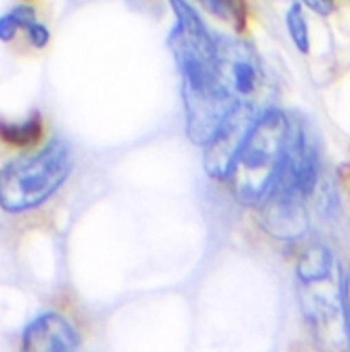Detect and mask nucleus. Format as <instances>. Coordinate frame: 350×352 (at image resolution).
Returning a JSON list of instances; mask_svg holds the SVG:
<instances>
[{
	"instance_id": "f8f14e48",
	"label": "nucleus",
	"mask_w": 350,
	"mask_h": 352,
	"mask_svg": "<svg viewBox=\"0 0 350 352\" xmlns=\"http://www.w3.org/2000/svg\"><path fill=\"white\" fill-rule=\"evenodd\" d=\"M25 32H28V36H30V43L34 45V47H39V49H43V47L49 43V38H51L49 30H47L45 23H41V21H32V23L25 28Z\"/></svg>"
},
{
	"instance_id": "ddd939ff",
	"label": "nucleus",
	"mask_w": 350,
	"mask_h": 352,
	"mask_svg": "<svg viewBox=\"0 0 350 352\" xmlns=\"http://www.w3.org/2000/svg\"><path fill=\"white\" fill-rule=\"evenodd\" d=\"M340 304L344 310V323H346V333L350 338V278L344 276L340 285Z\"/></svg>"
},
{
	"instance_id": "39448f33",
	"label": "nucleus",
	"mask_w": 350,
	"mask_h": 352,
	"mask_svg": "<svg viewBox=\"0 0 350 352\" xmlns=\"http://www.w3.org/2000/svg\"><path fill=\"white\" fill-rule=\"evenodd\" d=\"M217 70L224 85L241 102H247V98L256 95L264 80V70L258 55L241 41H217Z\"/></svg>"
},
{
	"instance_id": "f03ea898",
	"label": "nucleus",
	"mask_w": 350,
	"mask_h": 352,
	"mask_svg": "<svg viewBox=\"0 0 350 352\" xmlns=\"http://www.w3.org/2000/svg\"><path fill=\"white\" fill-rule=\"evenodd\" d=\"M72 171L70 146L55 138L43 150L19 156L0 171V207L7 213L36 209L63 186Z\"/></svg>"
},
{
	"instance_id": "7ed1b4c3",
	"label": "nucleus",
	"mask_w": 350,
	"mask_h": 352,
	"mask_svg": "<svg viewBox=\"0 0 350 352\" xmlns=\"http://www.w3.org/2000/svg\"><path fill=\"white\" fill-rule=\"evenodd\" d=\"M306 195L285 175L281 173L272 190L264 197L260 207L262 228L281 241H298L308 232V211Z\"/></svg>"
},
{
	"instance_id": "0eeeda50",
	"label": "nucleus",
	"mask_w": 350,
	"mask_h": 352,
	"mask_svg": "<svg viewBox=\"0 0 350 352\" xmlns=\"http://www.w3.org/2000/svg\"><path fill=\"white\" fill-rule=\"evenodd\" d=\"M296 274L302 285H319L331 278L333 274V253L325 245L308 247L298 260Z\"/></svg>"
},
{
	"instance_id": "1a4fd4ad",
	"label": "nucleus",
	"mask_w": 350,
	"mask_h": 352,
	"mask_svg": "<svg viewBox=\"0 0 350 352\" xmlns=\"http://www.w3.org/2000/svg\"><path fill=\"white\" fill-rule=\"evenodd\" d=\"M197 3L209 11L211 15H215L217 19H224L228 23H234L237 30L245 28V19H247V7L243 0H197Z\"/></svg>"
},
{
	"instance_id": "9d476101",
	"label": "nucleus",
	"mask_w": 350,
	"mask_h": 352,
	"mask_svg": "<svg viewBox=\"0 0 350 352\" xmlns=\"http://www.w3.org/2000/svg\"><path fill=\"white\" fill-rule=\"evenodd\" d=\"M32 21H36V13L28 5H19L15 9H11L9 13H5L0 17V41L3 43H11L17 32L21 28H28Z\"/></svg>"
},
{
	"instance_id": "20e7f679",
	"label": "nucleus",
	"mask_w": 350,
	"mask_h": 352,
	"mask_svg": "<svg viewBox=\"0 0 350 352\" xmlns=\"http://www.w3.org/2000/svg\"><path fill=\"white\" fill-rule=\"evenodd\" d=\"M260 114L262 112H258L256 106L247 102H239L232 108V112L221 122L213 140L205 146L203 163H205V171L209 173V177H215V179L228 177L234 158L239 150L243 148L251 126L256 124Z\"/></svg>"
},
{
	"instance_id": "f257e3e1",
	"label": "nucleus",
	"mask_w": 350,
	"mask_h": 352,
	"mask_svg": "<svg viewBox=\"0 0 350 352\" xmlns=\"http://www.w3.org/2000/svg\"><path fill=\"white\" fill-rule=\"evenodd\" d=\"M289 126L281 110L262 112L251 126L226 177L241 205L258 207L276 184L287 154Z\"/></svg>"
},
{
	"instance_id": "9b49d317",
	"label": "nucleus",
	"mask_w": 350,
	"mask_h": 352,
	"mask_svg": "<svg viewBox=\"0 0 350 352\" xmlns=\"http://www.w3.org/2000/svg\"><path fill=\"white\" fill-rule=\"evenodd\" d=\"M285 21H287V32H289L296 49L300 53H308L310 51V34H308V23H306V17H304V9H302L300 3L289 7Z\"/></svg>"
},
{
	"instance_id": "4468645a",
	"label": "nucleus",
	"mask_w": 350,
	"mask_h": 352,
	"mask_svg": "<svg viewBox=\"0 0 350 352\" xmlns=\"http://www.w3.org/2000/svg\"><path fill=\"white\" fill-rule=\"evenodd\" d=\"M300 3L319 15H329L333 11V0H300Z\"/></svg>"
},
{
	"instance_id": "6e6552de",
	"label": "nucleus",
	"mask_w": 350,
	"mask_h": 352,
	"mask_svg": "<svg viewBox=\"0 0 350 352\" xmlns=\"http://www.w3.org/2000/svg\"><path fill=\"white\" fill-rule=\"evenodd\" d=\"M41 135H43V122H41L39 114L28 118L25 122H17V124L0 122V140L7 142V144L30 146V144L39 142Z\"/></svg>"
},
{
	"instance_id": "423d86ee",
	"label": "nucleus",
	"mask_w": 350,
	"mask_h": 352,
	"mask_svg": "<svg viewBox=\"0 0 350 352\" xmlns=\"http://www.w3.org/2000/svg\"><path fill=\"white\" fill-rule=\"evenodd\" d=\"M80 346V338L72 323L57 312L34 318L23 331V348L36 352H68Z\"/></svg>"
}]
</instances>
